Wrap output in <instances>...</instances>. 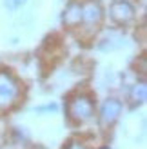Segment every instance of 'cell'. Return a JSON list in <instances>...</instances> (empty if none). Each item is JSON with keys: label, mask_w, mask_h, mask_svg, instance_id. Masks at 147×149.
<instances>
[{"label": "cell", "mask_w": 147, "mask_h": 149, "mask_svg": "<svg viewBox=\"0 0 147 149\" xmlns=\"http://www.w3.org/2000/svg\"><path fill=\"white\" fill-rule=\"evenodd\" d=\"M20 98V84L9 71H0V111L13 107Z\"/></svg>", "instance_id": "6da1fadb"}, {"label": "cell", "mask_w": 147, "mask_h": 149, "mask_svg": "<svg viewBox=\"0 0 147 149\" xmlns=\"http://www.w3.org/2000/svg\"><path fill=\"white\" fill-rule=\"evenodd\" d=\"M67 115H69L71 120L76 122V124L89 122L94 116V104L89 96L76 95V96H73V98H69V102H67Z\"/></svg>", "instance_id": "7a4b0ae2"}, {"label": "cell", "mask_w": 147, "mask_h": 149, "mask_svg": "<svg viewBox=\"0 0 147 149\" xmlns=\"http://www.w3.org/2000/svg\"><path fill=\"white\" fill-rule=\"evenodd\" d=\"M102 17H104V9H102L100 2L96 0H85L82 4V24L85 29H96L102 22Z\"/></svg>", "instance_id": "3957f363"}, {"label": "cell", "mask_w": 147, "mask_h": 149, "mask_svg": "<svg viewBox=\"0 0 147 149\" xmlns=\"http://www.w3.org/2000/svg\"><path fill=\"white\" fill-rule=\"evenodd\" d=\"M135 15H136L135 6L131 2H127V0H116L109 7V17L118 26H127L135 18Z\"/></svg>", "instance_id": "277c9868"}, {"label": "cell", "mask_w": 147, "mask_h": 149, "mask_svg": "<svg viewBox=\"0 0 147 149\" xmlns=\"http://www.w3.org/2000/svg\"><path fill=\"white\" fill-rule=\"evenodd\" d=\"M122 102L118 98H107L100 107V122L104 125H113L122 115Z\"/></svg>", "instance_id": "5b68a950"}, {"label": "cell", "mask_w": 147, "mask_h": 149, "mask_svg": "<svg viewBox=\"0 0 147 149\" xmlns=\"http://www.w3.org/2000/svg\"><path fill=\"white\" fill-rule=\"evenodd\" d=\"M62 24L65 27L75 29L82 24V4L80 2H71L62 13Z\"/></svg>", "instance_id": "8992f818"}, {"label": "cell", "mask_w": 147, "mask_h": 149, "mask_svg": "<svg viewBox=\"0 0 147 149\" xmlns=\"http://www.w3.org/2000/svg\"><path fill=\"white\" fill-rule=\"evenodd\" d=\"M122 44H123V38L118 35V33H107L104 38H102L98 42V49L102 51H114V49H118L122 47Z\"/></svg>", "instance_id": "52a82bcc"}, {"label": "cell", "mask_w": 147, "mask_h": 149, "mask_svg": "<svg viewBox=\"0 0 147 149\" xmlns=\"http://www.w3.org/2000/svg\"><path fill=\"white\" fill-rule=\"evenodd\" d=\"M129 98H131V102L135 104H144L145 100H147V87H145V84L144 82H140V84H136L133 89H131V95H129Z\"/></svg>", "instance_id": "ba28073f"}, {"label": "cell", "mask_w": 147, "mask_h": 149, "mask_svg": "<svg viewBox=\"0 0 147 149\" xmlns=\"http://www.w3.org/2000/svg\"><path fill=\"white\" fill-rule=\"evenodd\" d=\"M26 2H27V0H4V4H6V7H7L9 11L20 9L22 6H26Z\"/></svg>", "instance_id": "9c48e42d"}, {"label": "cell", "mask_w": 147, "mask_h": 149, "mask_svg": "<svg viewBox=\"0 0 147 149\" xmlns=\"http://www.w3.org/2000/svg\"><path fill=\"white\" fill-rule=\"evenodd\" d=\"M58 107H56V104H47V106H42V107H36L35 109V113H55Z\"/></svg>", "instance_id": "30bf717a"}, {"label": "cell", "mask_w": 147, "mask_h": 149, "mask_svg": "<svg viewBox=\"0 0 147 149\" xmlns=\"http://www.w3.org/2000/svg\"><path fill=\"white\" fill-rule=\"evenodd\" d=\"M65 149H85L82 144H78V142H69L67 146H65Z\"/></svg>", "instance_id": "8fae6325"}, {"label": "cell", "mask_w": 147, "mask_h": 149, "mask_svg": "<svg viewBox=\"0 0 147 149\" xmlns=\"http://www.w3.org/2000/svg\"><path fill=\"white\" fill-rule=\"evenodd\" d=\"M102 149H109V147H102Z\"/></svg>", "instance_id": "7c38bea8"}]
</instances>
